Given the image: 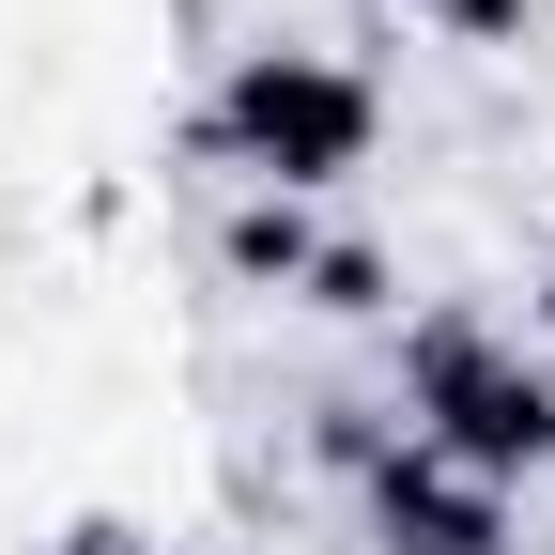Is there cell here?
<instances>
[{
	"label": "cell",
	"instance_id": "6da1fadb",
	"mask_svg": "<svg viewBox=\"0 0 555 555\" xmlns=\"http://www.w3.org/2000/svg\"><path fill=\"white\" fill-rule=\"evenodd\" d=\"M371 139H386L371 78H356V62H324V47H247L232 78H217V155H232L247 185H278V201L356 185Z\"/></svg>",
	"mask_w": 555,
	"mask_h": 555
},
{
	"label": "cell",
	"instance_id": "7a4b0ae2",
	"mask_svg": "<svg viewBox=\"0 0 555 555\" xmlns=\"http://www.w3.org/2000/svg\"><path fill=\"white\" fill-rule=\"evenodd\" d=\"M401 401H416V448L463 463V478H494V494L555 463V371H540V356H509L494 324H416Z\"/></svg>",
	"mask_w": 555,
	"mask_h": 555
},
{
	"label": "cell",
	"instance_id": "3957f363",
	"mask_svg": "<svg viewBox=\"0 0 555 555\" xmlns=\"http://www.w3.org/2000/svg\"><path fill=\"white\" fill-rule=\"evenodd\" d=\"M371 525H386V555H509V494L463 478V463H433V448L371 463Z\"/></svg>",
	"mask_w": 555,
	"mask_h": 555
},
{
	"label": "cell",
	"instance_id": "277c9868",
	"mask_svg": "<svg viewBox=\"0 0 555 555\" xmlns=\"http://www.w3.org/2000/svg\"><path fill=\"white\" fill-rule=\"evenodd\" d=\"M433 16H448V31H478V47H509V31H525V0H433Z\"/></svg>",
	"mask_w": 555,
	"mask_h": 555
}]
</instances>
